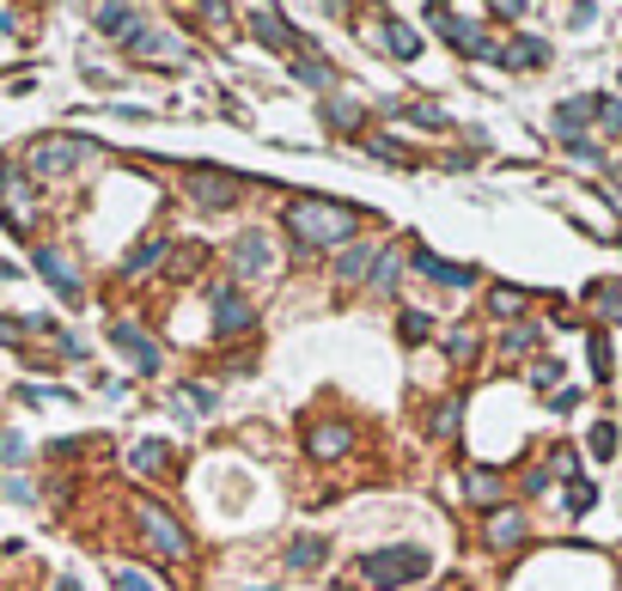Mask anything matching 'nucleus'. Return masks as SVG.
Instances as JSON below:
<instances>
[{
  "mask_svg": "<svg viewBox=\"0 0 622 591\" xmlns=\"http://www.w3.org/2000/svg\"><path fill=\"white\" fill-rule=\"evenodd\" d=\"M476 354V329H458V336H451V360H470Z\"/></svg>",
  "mask_w": 622,
  "mask_h": 591,
  "instance_id": "nucleus-44",
  "label": "nucleus"
},
{
  "mask_svg": "<svg viewBox=\"0 0 622 591\" xmlns=\"http://www.w3.org/2000/svg\"><path fill=\"white\" fill-rule=\"evenodd\" d=\"M500 494H507V482H500L495 469H464V500L470 506H495Z\"/></svg>",
  "mask_w": 622,
  "mask_h": 591,
  "instance_id": "nucleus-23",
  "label": "nucleus"
},
{
  "mask_svg": "<svg viewBox=\"0 0 622 591\" xmlns=\"http://www.w3.org/2000/svg\"><path fill=\"white\" fill-rule=\"evenodd\" d=\"M390 116H397V123H415V128H451V116L439 104H397Z\"/></svg>",
  "mask_w": 622,
  "mask_h": 591,
  "instance_id": "nucleus-30",
  "label": "nucleus"
},
{
  "mask_svg": "<svg viewBox=\"0 0 622 591\" xmlns=\"http://www.w3.org/2000/svg\"><path fill=\"white\" fill-rule=\"evenodd\" d=\"M488 312H495V317H513V324H519V312H525V293H519V287H488Z\"/></svg>",
  "mask_w": 622,
  "mask_h": 591,
  "instance_id": "nucleus-31",
  "label": "nucleus"
},
{
  "mask_svg": "<svg viewBox=\"0 0 622 591\" xmlns=\"http://www.w3.org/2000/svg\"><path fill=\"white\" fill-rule=\"evenodd\" d=\"M324 561H329V543H324V537H294V543H287V567H299V574L324 567Z\"/></svg>",
  "mask_w": 622,
  "mask_h": 591,
  "instance_id": "nucleus-26",
  "label": "nucleus"
},
{
  "mask_svg": "<svg viewBox=\"0 0 622 591\" xmlns=\"http://www.w3.org/2000/svg\"><path fill=\"white\" fill-rule=\"evenodd\" d=\"M366 153H373V159H390V165H415L403 140H385V135H366Z\"/></svg>",
  "mask_w": 622,
  "mask_h": 591,
  "instance_id": "nucleus-34",
  "label": "nucleus"
},
{
  "mask_svg": "<svg viewBox=\"0 0 622 591\" xmlns=\"http://www.w3.org/2000/svg\"><path fill=\"white\" fill-rule=\"evenodd\" d=\"M397 329H403L409 348H421L427 336H434V317H427V312H403V317H397Z\"/></svg>",
  "mask_w": 622,
  "mask_h": 591,
  "instance_id": "nucleus-32",
  "label": "nucleus"
},
{
  "mask_svg": "<svg viewBox=\"0 0 622 591\" xmlns=\"http://www.w3.org/2000/svg\"><path fill=\"white\" fill-rule=\"evenodd\" d=\"M135 525H140V537H147V543L165 549L172 561H189V555H196V537H189V530L177 525V518L165 513L159 500H140V506H135Z\"/></svg>",
  "mask_w": 622,
  "mask_h": 591,
  "instance_id": "nucleus-7",
  "label": "nucleus"
},
{
  "mask_svg": "<svg viewBox=\"0 0 622 591\" xmlns=\"http://www.w3.org/2000/svg\"><path fill=\"white\" fill-rule=\"evenodd\" d=\"M531 537V518L519 513V506H495V513L483 518V543L495 549V555H507V549H519Z\"/></svg>",
  "mask_w": 622,
  "mask_h": 591,
  "instance_id": "nucleus-14",
  "label": "nucleus"
},
{
  "mask_svg": "<svg viewBox=\"0 0 622 591\" xmlns=\"http://www.w3.org/2000/svg\"><path fill=\"white\" fill-rule=\"evenodd\" d=\"M373 280H378V287H397V280H403V256H397V250H378Z\"/></svg>",
  "mask_w": 622,
  "mask_h": 591,
  "instance_id": "nucleus-37",
  "label": "nucleus"
},
{
  "mask_svg": "<svg viewBox=\"0 0 622 591\" xmlns=\"http://www.w3.org/2000/svg\"><path fill=\"white\" fill-rule=\"evenodd\" d=\"M245 25H250V32H257V43L281 49L287 62H294V55H306V49H311V37L299 32V25H287V13H275V7H245Z\"/></svg>",
  "mask_w": 622,
  "mask_h": 591,
  "instance_id": "nucleus-8",
  "label": "nucleus"
},
{
  "mask_svg": "<svg viewBox=\"0 0 622 591\" xmlns=\"http://www.w3.org/2000/svg\"><path fill=\"white\" fill-rule=\"evenodd\" d=\"M531 348H537V324H513L500 336V354H531Z\"/></svg>",
  "mask_w": 622,
  "mask_h": 591,
  "instance_id": "nucleus-35",
  "label": "nucleus"
},
{
  "mask_svg": "<svg viewBox=\"0 0 622 591\" xmlns=\"http://www.w3.org/2000/svg\"><path fill=\"white\" fill-rule=\"evenodd\" d=\"M556 482V476H549V464H537V469H525V494H544V488Z\"/></svg>",
  "mask_w": 622,
  "mask_h": 591,
  "instance_id": "nucleus-46",
  "label": "nucleus"
},
{
  "mask_svg": "<svg viewBox=\"0 0 622 591\" xmlns=\"http://www.w3.org/2000/svg\"><path fill=\"white\" fill-rule=\"evenodd\" d=\"M586 305L605 324H622V280H598V287H586Z\"/></svg>",
  "mask_w": 622,
  "mask_h": 591,
  "instance_id": "nucleus-25",
  "label": "nucleus"
},
{
  "mask_svg": "<svg viewBox=\"0 0 622 591\" xmlns=\"http://www.w3.org/2000/svg\"><path fill=\"white\" fill-rule=\"evenodd\" d=\"M378 268V244H348L343 256H336V275L343 280H366Z\"/></svg>",
  "mask_w": 622,
  "mask_h": 591,
  "instance_id": "nucleus-24",
  "label": "nucleus"
},
{
  "mask_svg": "<svg viewBox=\"0 0 622 591\" xmlns=\"http://www.w3.org/2000/svg\"><path fill=\"white\" fill-rule=\"evenodd\" d=\"M409 268H415V275H427L434 287H458V293H464V287H476V275H483V268H470V263L434 256L427 244H415V250H409Z\"/></svg>",
  "mask_w": 622,
  "mask_h": 591,
  "instance_id": "nucleus-12",
  "label": "nucleus"
},
{
  "mask_svg": "<svg viewBox=\"0 0 622 591\" xmlns=\"http://www.w3.org/2000/svg\"><path fill=\"white\" fill-rule=\"evenodd\" d=\"M495 62H500V67H513V74H519V67H544V62H549V43L525 32V37H513V43L500 49Z\"/></svg>",
  "mask_w": 622,
  "mask_h": 591,
  "instance_id": "nucleus-19",
  "label": "nucleus"
},
{
  "mask_svg": "<svg viewBox=\"0 0 622 591\" xmlns=\"http://www.w3.org/2000/svg\"><path fill=\"white\" fill-rule=\"evenodd\" d=\"M458 408H464L458 397H446V403L434 408V433H439V439H451V433H458Z\"/></svg>",
  "mask_w": 622,
  "mask_h": 591,
  "instance_id": "nucleus-39",
  "label": "nucleus"
},
{
  "mask_svg": "<svg viewBox=\"0 0 622 591\" xmlns=\"http://www.w3.org/2000/svg\"><path fill=\"white\" fill-rule=\"evenodd\" d=\"M165 250H172L165 238H140V244L123 256V275H147V268H159L165 263Z\"/></svg>",
  "mask_w": 622,
  "mask_h": 591,
  "instance_id": "nucleus-28",
  "label": "nucleus"
},
{
  "mask_svg": "<svg viewBox=\"0 0 622 591\" xmlns=\"http://www.w3.org/2000/svg\"><path fill=\"white\" fill-rule=\"evenodd\" d=\"M238 196H245V177L220 172V165H196L189 172V202L196 208H233Z\"/></svg>",
  "mask_w": 622,
  "mask_h": 591,
  "instance_id": "nucleus-11",
  "label": "nucleus"
},
{
  "mask_svg": "<svg viewBox=\"0 0 622 591\" xmlns=\"http://www.w3.org/2000/svg\"><path fill=\"white\" fill-rule=\"evenodd\" d=\"M189 268H202V244H196V250H177V256H172V280H196Z\"/></svg>",
  "mask_w": 622,
  "mask_h": 591,
  "instance_id": "nucleus-42",
  "label": "nucleus"
},
{
  "mask_svg": "<svg viewBox=\"0 0 622 591\" xmlns=\"http://www.w3.org/2000/svg\"><path fill=\"white\" fill-rule=\"evenodd\" d=\"M37 275L62 293V305H79L86 299V280H79V263L67 256L62 244H37Z\"/></svg>",
  "mask_w": 622,
  "mask_h": 591,
  "instance_id": "nucleus-10",
  "label": "nucleus"
},
{
  "mask_svg": "<svg viewBox=\"0 0 622 591\" xmlns=\"http://www.w3.org/2000/svg\"><path fill=\"white\" fill-rule=\"evenodd\" d=\"M140 18H147L140 7H92V25H98L104 37H123V43L140 32Z\"/></svg>",
  "mask_w": 622,
  "mask_h": 591,
  "instance_id": "nucleus-20",
  "label": "nucleus"
},
{
  "mask_svg": "<svg viewBox=\"0 0 622 591\" xmlns=\"http://www.w3.org/2000/svg\"><path fill=\"white\" fill-rule=\"evenodd\" d=\"M110 586H116V591H153L147 579L135 574V567H116V574H110Z\"/></svg>",
  "mask_w": 622,
  "mask_h": 591,
  "instance_id": "nucleus-43",
  "label": "nucleus"
},
{
  "mask_svg": "<svg viewBox=\"0 0 622 591\" xmlns=\"http://www.w3.org/2000/svg\"><path fill=\"white\" fill-rule=\"evenodd\" d=\"M233 268L238 275H275V244H269V232H238L233 238Z\"/></svg>",
  "mask_w": 622,
  "mask_h": 591,
  "instance_id": "nucleus-15",
  "label": "nucleus"
},
{
  "mask_svg": "<svg viewBox=\"0 0 622 591\" xmlns=\"http://www.w3.org/2000/svg\"><path fill=\"white\" fill-rule=\"evenodd\" d=\"M427 567H434V555L421 543H390V549H373V555L360 561V579L373 591H409L427 579Z\"/></svg>",
  "mask_w": 622,
  "mask_h": 591,
  "instance_id": "nucleus-3",
  "label": "nucleus"
},
{
  "mask_svg": "<svg viewBox=\"0 0 622 591\" xmlns=\"http://www.w3.org/2000/svg\"><path fill=\"white\" fill-rule=\"evenodd\" d=\"M549 476H568V482L580 476V452H574V445H556V452H549Z\"/></svg>",
  "mask_w": 622,
  "mask_h": 591,
  "instance_id": "nucleus-38",
  "label": "nucleus"
},
{
  "mask_svg": "<svg viewBox=\"0 0 622 591\" xmlns=\"http://www.w3.org/2000/svg\"><path fill=\"white\" fill-rule=\"evenodd\" d=\"M55 591H79V579H74V574H67V579H55Z\"/></svg>",
  "mask_w": 622,
  "mask_h": 591,
  "instance_id": "nucleus-48",
  "label": "nucleus"
},
{
  "mask_svg": "<svg viewBox=\"0 0 622 591\" xmlns=\"http://www.w3.org/2000/svg\"><path fill=\"white\" fill-rule=\"evenodd\" d=\"M592 457H617V427H610V420H598V427H592Z\"/></svg>",
  "mask_w": 622,
  "mask_h": 591,
  "instance_id": "nucleus-40",
  "label": "nucleus"
},
{
  "mask_svg": "<svg viewBox=\"0 0 622 591\" xmlns=\"http://www.w3.org/2000/svg\"><path fill=\"white\" fill-rule=\"evenodd\" d=\"M281 226L306 250H343L360 232V208H343V202H329V196H294V202L281 208Z\"/></svg>",
  "mask_w": 622,
  "mask_h": 591,
  "instance_id": "nucleus-1",
  "label": "nucleus"
},
{
  "mask_svg": "<svg viewBox=\"0 0 622 591\" xmlns=\"http://www.w3.org/2000/svg\"><path fill=\"white\" fill-rule=\"evenodd\" d=\"M287 67H294V79H299V86H311V92H336V86H343V74H336V67H329L324 62V55H318V49H306V55H294V62H287Z\"/></svg>",
  "mask_w": 622,
  "mask_h": 591,
  "instance_id": "nucleus-17",
  "label": "nucleus"
},
{
  "mask_svg": "<svg viewBox=\"0 0 622 591\" xmlns=\"http://www.w3.org/2000/svg\"><path fill=\"white\" fill-rule=\"evenodd\" d=\"M92 159H104L98 140L43 135V140H32V153H25V177H32V184H55V177H74L79 165H92Z\"/></svg>",
  "mask_w": 622,
  "mask_h": 591,
  "instance_id": "nucleus-2",
  "label": "nucleus"
},
{
  "mask_svg": "<svg viewBox=\"0 0 622 591\" xmlns=\"http://www.w3.org/2000/svg\"><path fill=\"white\" fill-rule=\"evenodd\" d=\"M378 43H385L397 62H415V55H421V37L409 32L403 18H378Z\"/></svg>",
  "mask_w": 622,
  "mask_h": 591,
  "instance_id": "nucleus-22",
  "label": "nucleus"
},
{
  "mask_svg": "<svg viewBox=\"0 0 622 591\" xmlns=\"http://www.w3.org/2000/svg\"><path fill=\"white\" fill-rule=\"evenodd\" d=\"M128 55H135V62H153V67H189L196 62V49H189L177 32L153 25V18H140V32L128 37Z\"/></svg>",
  "mask_w": 622,
  "mask_h": 591,
  "instance_id": "nucleus-6",
  "label": "nucleus"
},
{
  "mask_svg": "<svg viewBox=\"0 0 622 591\" xmlns=\"http://www.w3.org/2000/svg\"><path fill=\"white\" fill-rule=\"evenodd\" d=\"M427 25H434V32L464 55V62H495V55H500L495 37H488L470 13H458V7H427Z\"/></svg>",
  "mask_w": 622,
  "mask_h": 591,
  "instance_id": "nucleus-4",
  "label": "nucleus"
},
{
  "mask_svg": "<svg viewBox=\"0 0 622 591\" xmlns=\"http://www.w3.org/2000/svg\"><path fill=\"white\" fill-rule=\"evenodd\" d=\"M586 123H598V98H568V104H556V135H561V147H574Z\"/></svg>",
  "mask_w": 622,
  "mask_h": 591,
  "instance_id": "nucleus-18",
  "label": "nucleus"
},
{
  "mask_svg": "<svg viewBox=\"0 0 622 591\" xmlns=\"http://www.w3.org/2000/svg\"><path fill=\"white\" fill-rule=\"evenodd\" d=\"M208 305H214V329L220 336H245L250 324H257V312H250V299L238 280H214L208 287Z\"/></svg>",
  "mask_w": 622,
  "mask_h": 591,
  "instance_id": "nucleus-9",
  "label": "nucleus"
},
{
  "mask_svg": "<svg viewBox=\"0 0 622 591\" xmlns=\"http://www.w3.org/2000/svg\"><path fill=\"white\" fill-rule=\"evenodd\" d=\"M592 378L610 385V342H605V329H592Z\"/></svg>",
  "mask_w": 622,
  "mask_h": 591,
  "instance_id": "nucleus-36",
  "label": "nucleus"
},
{
  "mask_svg": "<svg viewBox=\"0 0 622 591\" xmlns=\"http://www.w3.org/2000/svg\"><path fill=\"white\" fill-rule=\"evenodd\" d=\"M0 219L13 238H37V184L25 165H0Z\"/></svg>",
  "mask_w": 622,
  "mask_h": 591,
  "instance_id": "nucleus-5",
  "label": "nucleus"
},
{
  "mask_svg": "<svg viewBox=\"0 0 622 591\" xmlns=\"http://www.w3.org/2000/svg\"><path fill=\"white\" fill-rule=\"evenodd\" d=\"M561 385V360H537L531 366V390H556Z\"/></svg>",
  "mask_w": 622,
  "mask_h": 591,
  "instance_id": "nucleus-41",
  "label": "nucleus"
},
{
  "mask_svg": "<svg viewBox=\"0 0 622 591\" xmlns=\"http://www.w3.org/2000/svg\"><path fill=\"white\" fill-rule=\"evenodd\" d=\"M128 469H135V476H172V445H159V439H140L135 452H128Z\"/></svg>",
  "mask_w": 622,
  "mask_h": 591,
  "instance_id": "nucleus-21",
  "label": "nucleus"
},
{
  "mask_svg": "<svg viewBox=\"0 0 622 591\" xmlns=\"http://www.w3.org/2000/svg\"><path fill=\"white\" fill-rule=\"evenodd\" d=\"M172 408H177L184 420H202L208 408H214V390H208V385H177V390H172Z\"/></svg>",
  "mask_w": 622,
  "mask_h": 591,
  "instance_id": "nucleus-27",
  "label": "nucleus"
},
{
  "mask_svg": "<svg viewBox=\"0 0 622 591\" xmlns=\"http://www.w3.org/2000/svg\"><path fill=\"white\" fill-rule=\"evenodd\" d=\"M324 123L336 128V135H354V128H360V104H354V98H324Z\"/></svg>",
  "mask_w": 622,
  "mask_h": 591,
  "instance_id": "nucleus-29",
  "label": "nucleus"
},
{
  "mask_svg": "<svg viewBox=\"0 0 622 591\" xmlns=\"http://www.w3.org/2000/svg\"><path fill=\"white\" fill-rule=\"evenodd\" d=\"M348 445H354V433H348L343 420H311V427H306V452L318 457V464H329V457H343Z\"/></svg>",
  "mask_w": 622,
  "mask_h": 591,
  "instance_id": "nucleus-16",
  "label": "nucleus"
},
{
  "mask_svg": "<svg viewBox=\"0 0 622 591\" xmlns=\"http://www.w3.org/2000/svg\"><path fill=\"white\" fill-rule=\"evenodd\" d=\"M592 506H598V488H592L586 476H574V482H568V513H574V518H586Z\"/></svg>",
  "mask_w": 622,
  "mask_h": 591,
  "instance_id": "nucleus-33",
  "label": "nucleus"
},
{
  "mask_svg": "<svg viewBox=\"0 0 622 591\" xmlns=\"http://www.w3.org/2000/svg\"><path fill=\"white\" fill-rule=\"evenodd\" d=\"M13 25H18V13L13 7H0V32H13Z\"/></svg>",
  "mask_w": 622,
  "mask_h": 591,
  "instance_id": "nucleus-47",
  "label": "nucleus"
},
{
  "mask_svg": "<svg viewBox=\"0 0 622 591\" xmlns=\"http://www.w3.org/2000/svg\"><path fill=\"white\" fill-rule=\"evenodd\" d=\"M427 591H458V586H427Z\"/></svg>",
  "mask_w": 622,
  "mask_h": 591,
  "instance_id": "nucleus-49",
  "label": "nucleus"
},
{
  "mask_svg": "<svg viewBox=\"0 0 622 591\" xmlns=\"http://www.w3.org/2000/svg\"><path fill=\"white\" fill-rule=\"evenodd\" d=\"M110 348H123V354L135 360V373H159V342L135 317H116V324H110Z\"/></svg>",
  "mask_w": 622,
  "mask_h": 591,
  "instance_id": "nucleus-13",
  "label": "nucleus"
},
{
  "mask_svg": "<svg viewBox=\"0 0 622 591\" xmlns=\"http://www.w3.org/2000/svg\"><path fill=\"white\" fill-rule=\"evenodd\" d=\"M25 457V439L18 433H0V464H18Z\"/></svg>",
  "mask_w": 622,
  "mask_h": 591,
  "instance_id": "nucleus-45",
  "label": "nucleus"
}]
</instances>
